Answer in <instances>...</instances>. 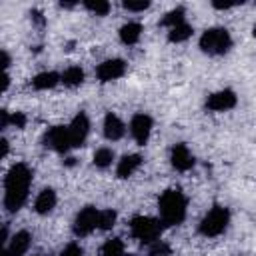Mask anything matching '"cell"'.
<instances>
[{
  "mask_svg": "<svg viewBox=\"0 0 256 256\" xmlns=\"http://www.w3.org/2000/svg\"><path fill=\"white\" fill-rule=\"evenodd\" d=\"M30 182H32V172L26 164L20 162L10 168L6 182H4V206L10 212H16L24 206V202L28 198Z\"/></svg>",
  "mask_w": 256,
  "mask_h": 256,
  "instance_id": "6da1fadb",
  "label": "cell"
},
{
  "mask_svg": "<svg viewBox=\"0 0 256 256\" xmlns=\"http://www.w3.org/2000/svg\"><path fill=\"white\" fill-rule=\"evenodd\" d=\"M186 206H188V200L180 190H174V188L166 190L160 196V204H158L162 224H166V226L182 224L186 218Z\"/></svg>",
  "mask_w": 256,
  "mask_h": 256,
  "instance_id": "7a4b0ae2",
  "label": "cell"
},
{
  "mask_svg": "<svg viewBox=\"0 0 256 256\" xmlns=\"http://www.w3.org/2000/svg\"><path fill=\"white\" fill-rule=\"evenodd\" d=\"M202 52L210 56H222L232 48V38L226 28H210L200 36Z\"/></svg>",
  "mask_w": 256,
  "mask_h": 256,
  "instance_id": "3957f363",
  "label": "cell"
},
{
  "mask_svg": "<svg viewBox=\"0 0 256 256\" xmlns=\"http://www.w3.org/2000/svg\"><path fill=\"white\" fill-rule=\"evenodd\" d=\"M130 232L142 244H156L162 234V220L150 216H136L130 222Z\"/></svg>",
  "mask_w": 256,
  "mask_h": 256,
  "instance_id": "277c9868",
  "label": "cell"
},
{
  "mask_svg": "<svg viewBox=\"0 0 256 256\" xmlns=\"http://www.w3.org/2000/svg\"><path fill=\"white\" fill-rule=\"evenodd\" d=\"M230 224V212L228 208L224 206H214L200 222V234L208 236V238H214V236H220Z\"/></svg>",
  "mask_w": 256,
  "mask_h": 256,
  "instance_id": "5b68a950",
  "label": "cell"
},
{
  "mask_svg": "<svg viewBox=\"0 0 256 256\" xmlns=\"http://www.w3.org/2000/svg\"><path fill=\"white\" fill-rule=\"evenodd\" d=\"M96 228H100V210H96L92 206L82 208L74 220V234L82 238V236L92 234Z\"/></svg>",
  "mask_w": 256,
  "mask_h": 256,
  "instance_id": "8992f818",
  "label": "cell"
},
{
  "mask_svg": "<svg viewBox=\"0 0 256 256\" xmlns=\"http://www.w3.org/2000/svg\"><path fill=\"white\" fill-rule=\"evenodd\" d=\"M44 142H46L48 148H52V150H56V152H66V150L74 148V146H72V138H70V130L64 128V126H54V128H50V130L46 132V136H44Z\"/></svg>",
  "mask_w": 256,
  "mask_h": 256,
  "instance_id": "52a82bcc",
  "label": "cell"
},
{
  "mask_svg": "<svg viewBox=\"0 0 256 256\" xmlns=\"http://www.w3.org/2000/svg\"><path fill=\"white\" fill-rule=\"evenodd\" d=\"M124 74H126V62L120 60V58L106 60L96 68V76H98L100 82H112V80L122 78Z\"/></svg>",
  "mask_w": 256,
  "mask_h": 256,
  "instance_id": "ba28073f",
  "label": "cell"
},
{
  "mask_svg": "<svg viewBox=\"0 0 256 256\" xmlns=\"http://www.w3.org/2000/svg\"><path fill=\"white\" fill-rule=\"evenodd\" d=\"M130 134L138 144H146L152 134V118L148 114H136L130 122Z\"/></svg>",
  "mask_w": 256,
  "mask_h": 256,
  "instance_id": "9c48e42d",
  "label": "cell"
},
{
  "mask_svg": "<svg viewBox=\"0 0 256 256\" xmlns=\"http://www.w3.org/2000/svg\"><path fill=\"white\" fill-rule=\"evenodd\" d=\"M68 130H70L72 146H74V148H76V146H82V144L86 142V138H88V132H90V120H88V116H86L84 112H80V114L72 120V124L68 126Z\"/></svg>",
  "mask_w": 256,
  "mask_h": 256,
  "instance_id": "30bf717a",
  "label": "cell"
},
{
  "mask_svg": "<svg viewBox=\"0 0 256 256\" xmlns=\"http://www.w3.org/2000/svg\"><path fill=\"white\" fill-rule=\"evenodd\" d=\"M206 106L208 110L212 112H226L230 108L236 106V94L232 90H220V92H214L208 100H206Z\"/></svg>",
  "mask_w": 256,
  "mask_h": 256,
  "instance_id": "8fae6325",
  "label": "cell"
},
{
  "mask_svg": "<svg viewBox=\"0 0 256 256\" xmlns=\"http://www.w3.org/2000/svg\"><path fill=\"white\" fill-rule=\"evenodd\" d=\"M170 160H172V166L180 172H186L194 166V156H192V152L188 150L186 144H176L170 152Z\"/></svg>",
  "mask_w": 256,
  "mask_h": 256,
  "instance_id": "7c38bea8",
  "label": "cell"
},
{
  "mask_svg": "<svg viewBox=\"0 0 256 256\" xmlns=\"http://www.w3.org/2000/svg\"><path fill=\"white\" fill-rule=\"evenodd\" d=\"M30 244H32L30 232L22 230V232H16V234L12 236V240H10V244H8L6 250H8L10 256H24V254L30 250Z\"/></svg>",
  "mask_w": 256,
  "mask_h": 256,
  "instance_id": "4fadbf2b",
  "label": "cell"
},
{
  "mask_svg": "<svg viewBox=\"0 0 256 256\" xmlns=\"http://www.w3.org/2000/svg\"><path fill=\"white\" fill-rule=\"evenodd\" d=\"M124 132H126L124 122L116 114H112V112L106 114V118H104V136L114 142V140H120L124 136Z\"/></svg>",
  "mask_w": 256,
  "mask_h": 256,
  "instance_id": "5bb4252c",
  "label": "cell"
},
{
  "mask_svg": "<svg viewBox=\"0 0 256 256\" xmlns=\"http://www.w3.org/2000/svg\"><path fill=\"white\" fill-rule=\"evenodd\" d=\"M142 164V156L140 154H128L124 156L120 162H118V168H116V174L118 178H130Z\"/></svg>",
  "mask_w": 256,
  "mask_h": 256,
  "instance_id": "9a60e30c",
  "label": "cell"
},
{
  "mask_svg": "<svg viewBox=\"0 0 256 256\" xmlns=\"http://www.w3.org/2000/svg\"><path fill=\"white\" fill-rule=\"evenodd\" d=\"M56 206V192L52 188H44L38 196H36V202H34V210L38 214H48L52 212Z\"/></svg>",
  "mask_w": 256,
  "mask_h": 256,
  "instance_id": "2e32d148",
  "label": "cell"
},
{
  "mask_svg": "<svg viewBox=\"0 0 256 256\" xmlns=\"http://www.w3.org/2000/svg\"><path fill=\"white\" fill-rule=\"evenodd\" d=\"M140 36H142V24L140 22H128L120 28V40L128 46L136 44L140 40Z\"/></svg>",
  "mask_w": 256,
  "mask_h": 256,
  "instance_id": "e0dca14e",
  "label": "cell"
},
{
  "mask_svg": "<svg viewBox=\"0 0 256 256\" xmlns=\"http://www.w3.org/2000/svg\"><path fill=\"white\" fill-rule=\"evenodd\" d=\"M58 82H62V76H58L56 72H42L32 80V86L36 90H50L54 88Z\"/></svg>",
  "mask_w": 256,
  "mask_h": 256,
  "instance_id": "ac0fdd59",
  "label": "cell"
},
{
  "mask_svg": "<svg viewBox=\"0 0 256 256\" xmlns=\"http://www.w3.org/2000/svg\"><path fill=\"white\" fill-rule=\"evenodd\" d=\"M124 254H126V248L120 238H110L100 248V256H124Z\"/></svg>",
  "mask_w": 256,
  "mask_h": 256,
  "instance_id": "d6986e66",
  "label": "cell"
},
{
  "mask_svg": "<svg viewBox=\"0 0 256 256\" xmlns=\"http://www.w3.org/2000/svg\"><path fill=\"white\" fill-rule=\"evenodd\" d=\"M62 82H64L66 86H70V88L80 86V84L84 82V70L78 68V66H70V68L62 74Z\"/></svg>",
  "mask_w": 256,
  "mask_h": 256,
  "instance_id": "ffe728a7",
  "label": "cell"
},
{
  "mask_svg": "<svg viewBox=\"0 0 256 256\" xmlns=\"http://www.w3.org/2000/svg\"><path fill=\"white\" fill-rule=\"evenodd\" d=\"M192 36V26L190 24H178V26H174V28H170L168 30V40L170 42H184V40H188Z\"/></svg>",
  "mask_w": 256,
  "mask_h": 256,
  "instance_id": "44dd1931",
  "label": "cell"
},
{
  "mask_svg": "<svg viewBox=\"0 0 256 256\" xmlns=\"http://www.w3.org/2000/svg\"><path fill=\"white\" fill-rule=\"evenodd\" d=\"M184 22H186V20H184V10H182V8H176V10L168 12V14L162 18V26H166L168 30L174 28V26H178V24H184Z\"/></svg>",
  "mask_w": 256,
  "mask_h": 256,
  "instance_id": "7402d4cb",
  "label": "cell"
},
{
  "mask_svg": "<svg viewBox=\"0 0 256 256\" xmlns=\"http://www.w3.org/2000/svg\"><path fill=\"white\" fill-rule=\"evenodd\" d=\"M112 160H114V152H112L110 148H100V150H96V154H94V164H96L98 168H108V166L112 164Z\"/></svg>",
  "mask_w": 256,
  "mask_h": 256,
  "instance_id": "603a6c76",
  "label": "cell"
},
{
  "mask_svg": "<svg viewBox=\"0 0 256 256\" xmlns=\"http://www.w3.org/2000/svg\"><path fill=\"white\" fill-rule=\"evenodd\" d=\"M84 6H86L92 14H96V16H106V14L110 12V4H108L106 0H86Z\"/></svg>",
  "mask_w": 256,
  "mask_h": 256,
  "instance_id": "cb8c5ba5",
  "label": "cell"
},
{
  "mask_svg": "<svg viewBox=\"0 0 256 256\" xmlns=\"http://www.w3.org/2000/svg\"><path fill=\"white\" fill-rule=\"evenodd\" d=\"M116 224V212L114 210H100V230H110Z\"/></svg>",
  "mask_w": 256,
  "mask_h": 256,
  "instance_id": "d4e9b609",
  "label": "cell"
},
{
  "mask_svg": "<svg viewBox=\"0 0 256 256\" xmlns=\"http://www.w3.org/2000/svg\"><path fill=\"white\" fill-rule=\"evenodd\" d=\"M124 8L128 12H144L150 8V2L148 0H124Z\"/></svg>",
  "mask_w": 256,
  "mask_h": 256,
  "instance_id": "484cf974",
  "label": "cell"
},
{
  "mask_svg": "<svg viewBox=\"0 0 256 256\" xmlns=\"http://www.w3.org/2000/svg\"><path fill=\"white\" fill-rule=\"evenodd\" d=\"M170 254V248L164 244V242H156V244H152V250H150V256H168Z\"/></svg>",
  "mask_w": 256,
  "mask_h": 256,
  "instance_id": "4316f807",
  "label": "cell"
},
{
  "mask_svg": "<svg viewBox=\"0 0 256 256\" xmlns=\"http://www.w3.org/2000/svg\"><path fill=\"white\" fill-rule=\"evenodd\" d=\"M10 124L22 130V128L26 126V116H24L22 112H14V114H10Z\"/></svg>",
  "mask_w": 256,
  "mask_h": 256,
  "instance_id": "83f0119b",
  "label": "cell"
},
{
  "mask_svg": "<svg viewBox=\"0 0 256 256\" xmlns=\"http://www.w3.org/2000/svg\"><path fill=\"white\" fill-rule=\"evenodd\" d=\"M60 256H84V252H82V248H80L78 244H68V246L62 250Z\"/></svg>",
  "mask_w": 256,
  "mask_h": 256,
  "instance_id": "f1b7e54d",
  "label": "cell"
},
{
  "mask_svg": "<svg viewBox=\"0 0 256 256\" xmlns=\"http://www.w3.org/2000/svg\"><path fill=\"white\" fill-rule=\"evenodd\" d=\"M238 4H242V2H226V0H214V2H212V6H214L216 10H230V8L238 6Z\"/></svg>",
  "mask_w": 256,
  "mask_h": 256,
  "instance_id": "f546056e",
  "label": "cell"
},
{
  "mask_svg": "<svg viewBox=\"0 0 256 256\" xmlns=\"http://www.w3.org/2000/svg\"><path fill=\"white\" fill-rule=\"evenodd\" d=\"M0 144H2V158H6V154H8V140H2Z\"/></svg>",
  "mask_w": 256,
  "mask_h": 256,
  "instance_id": "4dcf8cb0",
  "label": "cell"
},
{
  "mask_svg": "<svg viewBox=\"0 0 256 256\" xmlns=\"http://www.w3.org/2000/svg\"><path fill=\"white\" fill-rule=\"evenodd\" d=\"M2 256H10V254H8V250H4V252H2Z\"/></svg>",
  "mask_w": 256,
  "mask_h": 256,
  "instance_id": "1f68e13d",
  "label": "cell"
},
{
  "mask_svg": "<svg viewBox=\"0 0 256 256\" xmlns=\"http://www.w3.org/2000/svg\"><path fill=\"white\" fill-rule=\"evenodd\" d=\"M254 38H256V26H254Z\"/></svg>",
  "mask_w": 256,
  "mask_h": 256,
  "instance_id": "d6a6232c",
  "label": "cell"
}]
</instances>
